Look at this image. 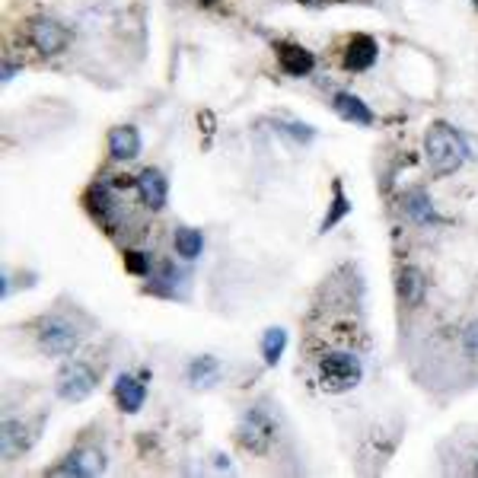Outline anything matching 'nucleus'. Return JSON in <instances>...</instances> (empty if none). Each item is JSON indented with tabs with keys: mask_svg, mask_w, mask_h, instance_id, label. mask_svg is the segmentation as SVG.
<instances>
[{
	"mask_svg": "<svg viewBox=\"0 0 478 478\" xmlns=\"http://www.w3.org/2000/svg\"><path fill=\"white\" fill-rule=\"evenodd\" d=\"M424 153H428L431 173L447 179L463 169V163L469 159V144L449 122H434L424 134Z\"/></svg>",
	"mask_w": 478,
	"mask_h": 478,
	"instance_id": "1",
	"label": "nucleus"
},
{
	"mask_svg": "<svg viewBox=\"0 0 478 478\" xmlns=\"http://www.w3.org/2000/svg\"><path fill=\"white\" fill-rule=\"evenodd\" d=\"M363 367L354 354L348 351H335V354H326L319 361V383L326 386L329 392H348L361 383Z\"/></svg>",
	"mask_w": 478,
	"mask_h": 478,
	"instance_id": "2",
	"label": "nucleus"
},
{
	"mask_svg": "<svg viewBox=\"0 0 478 478\" xmlns=\"http://www.w3.org/2000/svg\"><path fill=\"white\" fill-rule=\"evenodd\" d=\"M26 36H30L32 48L42 55V58H55L61 51H67L71 45V30H67L64 22H58L55 16H32L26 22Z\"/></svg>",
	"mask_w": 478,
	"mask_h": 478,
	"instance_id": "3",
	"label": "nucleus"
},
{
	"mask_svg": "<svg viewBox=\"0 0 478 478\" xmlns=\"http://www.w3.org/2000/svg\"><path fill=\"white\" fill-rule=\"evenodd\" d=\"M275 434H277L275 421L269 418L265 408H252V412L243 418V424H239V443H243L249 453H265L269 443L275 440Z\"/></svg>",
	"mask_w": 478,
	"mask_h": 478,
	"instance_id": "4",
	"label": "nucleus"
},
{
	"mask_svg": "<svg viewBox=\"0 0 478 478\" xmlns=\"http://www.w3.org/2000/svg\"><path fill=\"white\" fill-rule=\"evenodd\" d=\"M93 389H96V373L87 363L73 361L58 373V396L64 402H83Z\"/></svg>",
	"mask_w": 478,
	"mask_h": 478,
	"instance_id": "5",
	"label": "nucleus"
},
{
	"mask_svg": "<svg viewBox=\"0 0 478 478\" xmlns=\"http://www.w3.org/2000/svg\"><path fill=\"white\" fill-rule=\"evenodd\" d=\"M80 345V335L73 326H67V322H61V319H48L42 326V332H38V348L45 351V354L51 357H61V354H73Z\"/></svg>",
	"mask_w": 478,
	"mask_h": 478,
	"instance_id": "6",
	"label": "nucleus"
},
{
	"mask_svg": "<svg viewBox=\"0 0 478 478\" xmlns=\"http://www.w3.org/2000/svg\"><path fill=\"white\" fill-rule=\"evenodd\" d=\"M138 195H141V201L147 204L150 210H163L166 208V201H169V182H166V175L159 173L157 166H147V169H141L138 175Z\"/></svg>",
	"mask_w": 478,
	"mask_h": 478,
	"instance_id": "7",
	"label": "nucleus"
},
{
	"mask_svg": "<svg viewBox=\"0 0 478 478\" xmlns=\"http://www.w3.org/2000/svg\"><path fill=\"white\" fill-rule=\"evenodd\" d=\"M106 472V459L96 449H73L61 465L51 469V475H73V478H93Z\"/></svg>",
	"mask_w": 478,
	"mask_h": 478,
	"instance_id": "8",
	"label": "nucleus"
},
{
	"mask_svg": "<svg viewBox=\"0 0 478 478\" xmlns=\"http://www.w3.org/2000/svg\"><path fill=\"white\" fill-rule=\"evenodd\" d=\"M30 447H32V431L22 421H4V428H0V457L7 459V463H13Z\"/></svg>",
	"mask_w": 478,
	"mask_h": 478,
	"instance_id": "9",
	"label": "nucleus"
},
{
	"mask_svg": "<svg viewBox=\"0 0 478 478\" xmlns=\"http://www.w3.org/2000/svg\"><path fill=\"white\" fill-rule=\"evenodd\" d=\"M141 147H144V141H141V131L134 124H115L109 131V153L118 163H128V159L141 157Z\"/></svg>",
	"mask_w": 478,
	"mask_h": 478,
	"instance_id": "10",
	"label": "nucleus"
},
{
	"mask_svg": "<svg viewBox=\"0 0 478 478\" xmlns=\"http://www.w3.org/2000/svg\"><path fill=\"white\" fill-rule=\"evenodd\" d=\"M332 109H335V115L345 118V122H351V124H361V128L373 124V112H370V106L357 93H348V90H338V93L332 96Z\"/></svg>",
	"mask_w": 478,
	"mask_h": 478,
	"instance_id": "11",
	"label": "nucleus"
},
{
	"mask_svg": "<svg viewBox=\"0 0 478 478\" xmlns=\"http://www.w3.org/2000/svg\"><path fill=\"white\" fill-rule=\"evenodd\" d=\"M277 64L284 67V73L290 77H306V73L316 67V55L303 45H294V42H281L277 45Z\"/></svg>",
	"mask_w": 478,
	"mask_h": 478,
	"instance_id": "12",
	"label": "nucleus"
},
{
	"mask_svg": "<svg viewBox=\"0 0 478 478\" xmlns=\"http://www.w3.org/2000/svg\"><path fill=\"white\" fill-rule=\"evenodd\" d=\"M377 55H380V48H377V42H373V38H370V36H354L348 42V48H345V67H348V71H354V73H361V71H367V67H373Z\"/></svg>",
	"mask_w": 478,
	"mask_h": 478,
	"instance_id": "13",
	"label": "nucleus"
},
{
	"mask_svg": "<svg viewBox=\"0 0 478 478\" xmlns=\"http://www.w3.org/2000/svg\"><path fill=\"white\" fill-rule=\"evenodd\" d=\"M83 201H87L90 214H93L99 224L112 226V220H115V198H112V189L106 185V182H96V185H90Z\"/></svg>",
	"mask_w": 478,
	"mask_h": 478,
	"instance_id": "14",
	"label": "nucleus"
},
{
	"mask_svg": "<svg viewBox=\"0 0 478 478\" xmlns=\"http://www.w3.org/2000/svg\"><path fill=\"white\" fill-rule=\"evenodd\" d=\"M144 398H147V389H144V383H141V380L128 377V373H124V377H118L115 402H118V408H122V412H128V414L141 412Z\"/></svg>",
	"mask_w": 478,
	"mask_h": 478,
	"instance_id": "15",
	"label": "nucleus"
},
{
	"mask_svg": "<svg viewBox=\"0 0 478 478\" xmlns=\"http://www.w3.org/2000/svg\"><path fill=\"white\" fill-rule=\"evenodd\" d=\"M424 294H428V281H424V275L418 269H405L398 275V297L405 306H421Z\"/></svg>",
	"mask_w": 478,
	"mask_h": 478,
	"instance_id": "16",
	"label": "nucleus"
},
{
	"mask_svg": "<svg viewBox=\"0 0 478 478\" xmlns=\"http://www.w3.org/2000/svg\"><path fill=\"white\" fill-rule=\"evenodd\" d=\"M405 214L414 220V224H434L437 220V210H434V204H431V195L424 189H412L405 195Z\"/></svg>",
	"mask_w": 478,
	"mask_h": 478,
	"instance_id": "17",
	"label": "nucleus"
},
{
	"mask_svg": "<svg viewBox=\"0 0 478 478\" xmlns=\"http://www.w3.org/2000/svg\"><path fill=\"white\" fill-rule=\"evenodd\" d=\"M175 255L185 261H195L198 255L204 252V233L195 230V226H179L175 230Z\"/></svg>",
	"mask_w": 478,
	"mask_h": 478,
	"instance_id": "18",
	"label": "nucleus"
},
{
	"mask_svg": "<svg viewBox=\"0 0 478 478\" xmlns=\"http://www.w3.org/2000/svg\"><path fill=\"white\" fill-rule=\"evenodd\" d=\"M220 377V363L218 357H195L189 367V380L192 386H210V383H218Z\"/></svg>",
	"mask_w": 478,
	"mask_h": 478,
	"instance_id": "19",
	"label": "nucleus"
},
{
	"mask_svg": "<svg viewBox=\"0 0 478 478\" xmlns=\"http://www.w3.org/2000/svg\"><path fill=\"white\" fill-rule=\"evenodd\" d=\"M287 348V332L284 329H269L261 335V354H265V363H277Z\"/></svg>",
	"mask_w": 478,
	"mask_h": 478,
	"instance_id": "20",
	"label": "nucleus"
},
{
	"mask_svg": "<svg viewBox=\"0 0 478 478\" xmlns=\"http://www.w3.org/2000/svg\"><path fill=\"white\" fill-rule=\"evenodd\" d=\"M348 210H351L348 195H345V192H341V185H338V189H335V201H332V208H329L326 220H322V233H329V230H332V226L338 224V220L345 218Z\"/></svg>",
	"mask_w": 478,
	"mask_h": 478,
	"instance_id": "21",
	"label": "nucleus"
},
{
	"mask_svg": "<svg viewBox=\"0 0 478 478\" xmlns=\"http://www.w3.org/2000/svg\"><path fill=\"white\" fill-rule=\"evenodd\" d=\"M124 269H128L131 275H147V271H150V259H147V252L128 249V252H124Z\"/></svg>",
	"mask_w": 478,
	"mask_h": 478,
	"instance_id": "22",
	"label": "nucleus"
},
{
	"mask_svg": "<svg viewBox=\"0 0 478 478\" xmlns=\"http://www.w3.org/2000/svg\"><path fill=\"white\" fill-rule=\"evenodd\" d=\"M281 131H287V134H294V138H297L300 144H306V141H312V138H316V131H312L310 124H303V122H287Z\"/></svg>",
	"mask_w": 478,
	"mask_h": 478,
	"instance_id": "23",
	"label": "nucleus"
},
{
	"mask_svg": "<svg viewBox=\"0 0 478 478\" xmlns=\"http://www.w3.org/2000/svg\"><path fill=\"white\" fill-rule=\"evenodd\" d=\"M463 345H465V351H469L472 357H478V319H475V322H472L469 329H465Z\"/></svg>",
	"mask_w": 478,
	"mask_h": 478,
	"instance_id": "24",
	"label": "nucleus"
},
{
	"mask_svg": "<svg viewBox=\"0 0 478 478\" xmlns=\"http://www.w3.org/2000/svg\"><path fill=\"white\" fill-rule=\"evenodd\" d=\"M20 71L16 64H4V80H13V73Z\"/></svg>",
	"mask_w": 478,
	"mask_h": 478,
	"instance_id": "25",
	"label": "nucleus"
},
{
	"mask_svg": "<svg viewBox=\"0 0 478 478\" xmlns=\"http://www.w3.org/2000/svg\"><path fill=\"white\" fill-rule=\"evenodd\" d=\"M198 4H201V7H218L220 0H198Z\"/></svg>",
	"mask_w": 478,
	"mask_h": 478,
	"instance_id": "26",
	"label": "nucleus"
},
{
	"mask_svg": "<svg viewBox=\"0 0 478 478\" xmlns=\"http://www.w3.org/2000/svg\"><path fill=\"white\" fill-rule=\"evenodd\" d=\"M300 4H312V0H300Z\"/></svg>",
	"mask_w": 478,
	"mask_h": 478,
	"instance_id": "27",
	"label": "nucleus"
}]
</instances>
